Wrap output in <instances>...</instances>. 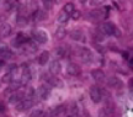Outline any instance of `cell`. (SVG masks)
<instances>
[{
  "label": "cell",
  "mask_w": 133,
  "mask_h": 117,
  "mask_svg": "<svg viewBox=\"0 0 133 117\" xmlns=\"http://www.w3.org/2000/svg\"><path fill=\"white\" fill-rule=\"evenodd\" d=\"M100 30H101L105 35H111V36H115V37H119V36H121L119 30L111 22H105L104 25H101Z\"/></svg>",
  "instance_id": "6da1fadb"
},
{
  "label": "cell",
  "mask_w": 133,
  "mask_h": 117,
  "mask_svg": "<svg viewBox=\"0 0 133 117\" xmlns=\"http://www.w3.org/2000/svg\"><path fill=\"white\" fill-rule=\"evenodd\" d=\"M90 99L92 100V102L99 103L102 99V94H101V90L97 88V86H91L90 88Z\"/></svg>",
  "instance_id": "7a4b0ae2"
},
{
  "label": "cell",
  "mask_w": 133,
  "mask_h": 117,
  "mask_svg": "<svg viewBox=\"0 0 133 117\" xmlns=\"http://www.w3.org/2000/svg\"><path fill=\"white\" fill-rule=\"evenodd\" d=\"M33 105V101L31 99H25L22 101H20L17 105H16V110L17 111H21V112H24V111H27L30 108L32 107Z\"/></svg>",
  "instance_id": "3957f363"
},
{
  "label": "cell",
  "mask_w": 133,
  "mask_h": 117,
  "mask_svg": "<svg viewBox=\"0 0 133 117\" xmlns=\"http://www.w3.org/2000/svg\"><path fill=\"white\" fill-rule=\"evenodd\" d=\"M33 38L38 43H47L48 35L44 31H42V30H36V31H33Z\"/></svg>",
  "instance_id": "277c9868"
},
{
  "label": "cell",
  "mask_w": 133,
  "mask_h": 117,
  "mask_svg": "<svg viewBox=\"0 0 133 117\" xmlns=\"http://www.w3.org/2000/svg\"><path fill=\"white\" fill-rule=\"evenodd\" d=\"M91 76H92V78H94V80H95L96 83H99V84L104 83L105 78H106L105 73L101 69H92V70H91Z\"/></svg>",
  "instance_id": "5b68a950"
},
{
  "label": "cell",
  "mask_w": 133,
  "mask_h": 117,
  "mask_svg": "<svg viewBox=\"0 0 133 117\" xmlns=\"http://www.w3.org/2000/svg\"><path fill=\"white\" fill-rule=\"evenodd\" d=\"M36 96H37L39 100H47L48 96H49V89L44 85H41L39 88L36 91Z\"/></svg>",
  "instance_id": "8992f818"
},
{
  "label": "cell",
  "mask_w": 133,
  "mask_h": 117,
  "mask_svg": "<svg viewBox=\"0 0 133 117\" xmlns=\"http://www.w3.org/2000/svg\"><path fill=\"white\" fill-rule=\"evenodd\" d=\"M30 40H27L26 38V36H25L24 33H19L17 35V37H15V40H12V42H11V44L14 47H20L22 46L24 43H27Z\"/></svg>",
  "instance_id": "52a82bcc"
},
{
  "label": "cell",
  "mask_w": 133,
  "mask_h": 117,
  "mask_svg": "<svg viewBox=\"0 0 133 117\" xmlns=\"http://www.w3.org/2000/svg\"><path fill=\"white\" fill-rule=\"evenodd\" d=\"M107 84H109V86L115 88V89H121L123 86V83L118 78H116V76H110L109 79H107Z\"/></svg>",
  "instance_id": "ba28073f"
},
{
  "label": "cell",
  "mask_w": 133,
  "mask_h": 117,
  "mask_svg": "<svg viewBox=\"0 0 133 117\" xmlns=\"http://www.w3.org/2000/svg\"><path fill=\"white\" fill-rule=\"evenodd\" d=\"M12 32V28L9 23H1L0 25V36L1 37H9Z\"/></svg>",
  "instance_id": "9c48e42d"
},
{
  "label": "cell",
  "mask_w": 133,
  "mask_h": 117,
  "mask_svg": "<svg viewBox=\"0 0 133 117\" xmlns=\"http://www.w3.org/2000/svg\"><path fill=\"white\" fill-rule=\"evenodd\" d=\"M70 38L74 40V41H78V42H85V36H84V33L81 32L80 30H74V31H71Z\"/></svg>",
  "instance_id": "30bf717a"
},
{
  "label": "cell",
  "mask_w": 133,
  "mask_h": 117,
  "mask_svg": "<svg viewBox=\"0 0 133 117\" xmlns=\"http://www.w3.org/2000/svg\"><path fill=\"white\" fill-rule=\"evenodd\" d=\"M80 57L85 63H90V62L92 61V53H91L88 48H81L80 49Z\"/></svg>",
  "instance_id": "8fae6325"
},
{
  "label": "cell",
  "mask_w": 133,
  "mask_h": 117,
  "mask_svg": "<svg viewBox=\"0 0 133 117\" xmlns=\"http://www.w3.org/2000/svg\"><path fill=\"white\" fill-rule=\"evenodd\" d=\"M49 72H51V74L54 75H58L61 73V63L58 61H52L49 63Z\"/></svg>",
  "instance_id": "7c38bea8"
},
{
  "label": "cell",
  "mask_w": 133,
  "mask_h": 117,
  "mask_svg": "<svg viewBox=\"0 0 133 117\" xmlns=\"http://www.w3.org/2000/svg\"><path fill=\"white\" fill-rule=\"evenodd\" d=\"M47 19V12L44 10H36L33 12V20L36 22H39V21H43V20Z\"/></svg>",
  "instance_id": "4fadbf2b"
},
{
  "label": "cell",
  "mask_w": 133,
  "mask_h": 117,
  "mask_svg": "<svg viewBox=\"0 0 133 117\" xmlns=\"http://www.w3.org/2000/svg\"><path fill=\"white\" fill-rule=\"evenodd\" d=\"M30 80H31V73H30L29 68H24V73L21 75V81H20V84L27 85L30 83Z\"/></svg>",
  "instance_id": "5bb4252c"
},
{
  "label": "cell",
  "mask_w": 133,
  "mask_h": 117,
  "mask_svg": "<svg viewBox=\"0 0 133 117\" xmlns=\"http://www.w3.org/2000/svg\"><path fill=\"white\" fill-rule=\"evenodd\" d=\"M22 100H24V93H15L9 98V102L16 103V105H17V103H19L20 101H22Z\"/></svg>",
  "instance_id": "9a60e30c"
},
{
  "label": "cell",
  "mask_w": 133,
  "mask_h": 117,
  "mask_svg": "<svg viewBox=\"0 0 133 117\" xmlns=\"http://www.w3.org/2000/svg\"><path fill=\"white\" fill-rule=\"evenodd\" d=\"M66 72H68V74L71 75V76H76V75L79 74V72H80V69H79V67L76 66V64H69V66L66 67Z\"/></svg>",
  "instance_id": "2e32d148"
},
{
  "label": "cell",
  "mask_w": 133,
  "mask_h": 117,
  "mask_svg": "<svg viewBox=\"0 0 133 117\" xmlns=\"http://www.w3.org/2000/svg\"><path fill=\"white\" fill-rule=\"evenodd\" d=\"M105 15H104V11H101V10H92V11H90L89 12V17H90L91 20H100L102 19Z\"/></svg>",
  "instance_id": "e0dca14e"
},
{
  "label": "cell",
  "mask_w": 133,
  "mask_h": 117,
  "mask_svg": "<svg viewBox=\"0 0 133 117\" xmlns=\"http://www.w3.org/2000/svg\"><path fill=\"white\" fill-rule=\"evenodd\" d=\"M48 59H49V52L44 51L39 54V57H38V63H39L41 66H44V64L48 62Z\"/></svg>",
  "instance_id": "ac0fdd59"
},
{
  "label": "cell",
  "mask_w": 133,
  "mask_h": 117,
  "mask_svg": "<svg viewBox=\"0 0 133 117\" xmlns=\"http://www.w3.org/2000/svg\"><path fill=\"white\" fill-rule=\"evenodd\" d=\"M47 81H48V84L52 85V86H56V88H62V81L58 79L57 76H52V78H48Z\"/></svg>",
  "instance_id": "d6986e66"
},
{
  "label": "cell",
  "mask_w": 133,
  "mask_h": 117,
  "mask_svg": "<svg viewBox=\"0 0 133 117\" xmlns=\"http://www.w3.org/2000/svg\"><path fill=\"white\" fill-rule=\"evenodd\" d=\"M65 110L66 108L64 105H59V106H57V107L51 112V115H52V116H61V115H63V113L65 112Z\"/></svg>",
  "instance_id": "ffe728a7"
},
{
  "label": "cell",
  "mask_w": 133,
  "mask_h": 117,
  "mask_svg": "<svg viewBox=\"0 0 133 117\" xmlns=\"http://www.w3.org/2000/svg\"><path fill=\"white\" fill-rule=\"evenodd\" d=\"M56 53H57V56L59 57V58H64V57L68 56V49H66V47L61 46L56 49Z\"/></svg>",
  "instance_id": "44dd1931"
},
{
  "label": "cell",
  "mask_w": 133,
  "mask_h": 117,
  "mask_svg": "<svg viewBox=\"0 0 133 117\" xmlns=\"http://www.w3.org/2000/svg\"><path fill=\"white\" fill-rule=\"evenodd\" d=\"M74 8H75V6H74V4H73V3H66V4L64 5V9H63V11H64V12L69 16V15H71V12L75 10Z\"/></svg>",
  "instance_id": "7402d4cb"
},
{
  "label": "cell",
  "mask_w": 133,
  "mask_h": 117,
  "mask_svg": "<svg viewBox=\"0 0 133 117\" xmlns=\"http://www.w3.org/2000/svg\"><path fill=\"white\" fill-rule=\"evenodd\" d=\"M66 36V30L64 27H58L57 31H56V37L58 38V40H62V38H64Z\"/></svg>",
  "instance_id": "603a6c76"
},
{
  "label": "cell",
  "mask_w": 133,
  "mask_h": 117,
  "mask_svg": "<svg viewBox=\"0 0 133 117\" xmlns=\"http://www.w3.org/2000/svg\"><path fill=\"white\" fill-rule=\"evenodd\" d=\"M68 19H69V16L64 12V11H61L59 14H58V16H57V20H58V22H61V23H65L66 21H68Z\"/></svg>",
  "instance_id": "cb8c5ba5"
},
{
  "label": "cell",
  "mask_w": 133,
  "mask_h": 117,
  "mask_svg": "<svg viewBox=\"0 0 133 117\" xmlns=\"http://www.w3.org/2000/svg\"><path fill=\"white\" fill-rule=\"evenodd\" d=\"M1 81L5 83V84H10V83H12V74H11L10 72H8V73L1 78Z\"/></svg>",
  "instance_id": "d4e9b609"
},
{
  "label": "cell",
  "mask_w": 133,
  "mask_h": 117,
  "mask_svg": "<svg viewBox=\"0 0 133 117\" xmlns=\"http://www.w3.org/2000/svg\"><path fill=\"white\" fill-rule=\"evenodd\" d=\"M16 23H17L19 26H21V27H24V26L27 25V19H26L25 16H19L17 20H16Z\"/></svg>",
  "instance_id": "484cf974"
},
{
  "label": "cell",
  "mask_w": 133,
  "mask_h": 117,
  "mask_svg": "<svg viewBox=\"0 0 133 117\" xmlns=\"http://www.w3.org/2000/svg\"><path fill=\"white\" fill-rule=\"evenodd\" d=\"M30 117H46V112H43L42 110H35L30 115Z\"/></svg>",
  "instance_id": "4316f807"
},
{
  "label": "cell",
  "mask_w": 133,
  "mask_h": 117,
  "mask_svg": "<svg viewBox=\"0 0 133 117\" xmlns=\"http://www.w3.org/2000/svg\"><path fill=\"white\" fill-rule=\"evenodd\" d=\"M0 56L3 57V58H11L12 57V52L11 51H9V48L8 49H5V51H3V52H0Z\"/></svg>",
  "instance_id": "83f0119b"
},
{
  "label": "cell",
  "mask_w": 133,
  "mask_h": 117,
  "mask_svg": "<svg viewBox=\"0 0 133 117\" xmlns=\"http://www.w3.org/2000/svg\"><path fill=\"white\" fill-rule=\"evenodd\" d=\"M21 86L20 84V81H15V83H10V86H9V90L10 91H15V90H17Z\"/></svg>",
  "instance_id": "f1b7e54d"
},
{
  "label": "cell",
  "mask_w": 133,
  "mask_h": 117,
  "mask_svg": "<svg viewBox=\"0 0 133 117\" xmlns=\"http://www.w3.org/2000/svg\"><path fill=\"white\" fill-rule=\"evenodd\" d=\"M70 16H71V19L73 20H79L81 17V12L79 11V10H74V11L71 12Z\"/></svg>",
  "instance_id": "f546056e"
},
{
  "label": "cell",
  "mask_w": 133,
  "mask_h": 117,
  "mask_svg": "<svg viewBox=\"0 0 133 117\" xmlns=\"http://www.w3.org/2000/svg\"><path fill=\"white\" fill-rule=\"evenodd\" d=\"M43 8L46 10H51L53 8V3L52 1H43Z\"/></svg>",
  "instance_id": "4dcf8cb0"
},
{
  "label": "cell",
  "mask_w": 133,
  "mask_h": 117,
  "mask_svg": "<svg viewBox=\"0 0 133 117\" xmlns=\"http://www.w3.org/2000/svg\"><path fill=\"white\" fill-rule=\"evenodd\" d=\"M4 5H5V9H6V10H11L15 6V4H14V3H11V1H5Z\"/></svg>",
  "instance_id": "1f68e13d"
},
{
  "label": "cell",
  "mask_w": 133,
  "mask_h": 117,
  "mask_svg": "<svg viewBox=\"0 0 133 117\" xmlns=\"http://www.w3.org/2000/svg\"><path fill=\"white\" fill-rule=\"evenodd\" d=\"M5 66V63H4V61H1V59H0V70L3 69V67Z\"/></svg>",
  "instance_id": "d6a6232c"
},
{
  "label": "cell",
  "mask_w": 133,
  "mask_h": 117,
  "mask_svg": "<svg viewBox=\"0 0 133 117\" xmlns=\"http://www.w3.org/2000/svg\"><path fill=\"white\" fill-rule=\"evenodd\" d=\"M123 57H124V59H128L129 57H128V53H127V52H124L123 53Z\"/></svg>",
  "instance_id": "836d02e7"
}]
</instances>
